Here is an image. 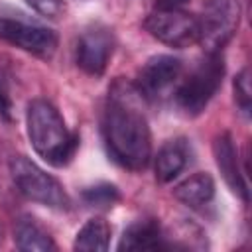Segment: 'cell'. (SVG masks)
I'll return each mask as SVG.
<instances>
[{
	"instance_id": "obj_1",
	"label": "cell",
	"mask_w": 252,
	"mask_h": 252,
	"mask_svg": "<svg viewBox=\"0 0 252 252\" xmlns=\"http://www.w3.org/2000/svg\"><path fill=\"white\" fill-rule=\"evenodd\" d=\"M142 94L132 83L114 81L102 114V136L108 154L126 169L140 171L152 159V134L138 106Z\"/></svg>"
},
{
	"instance_id": "obj_2",
	"label": "cell",
	"mask_w": 252,
	"mask_h": 252,
	"mask_svg": "<svg viewBox=\"0 0 252 252\" xmlns=\"http://www.w3.org/2000/svg\"><path fill=\"white\" fill-rule=\"evenodd\" d=\"M26 130L32 148L49 165L61 167L71 161L79 146L77 134H73L59 110L45 98H33L26 110Z\"/></svg>"
},
{
	"instance_id": "obj_3",
	"label": "cell",
	"mask_w": 252,
	"mask_h": 252,
	"mask_svg": "<svg viewBox=\"0 0 252 252\" xmlns=\"http://www.w3.org/2000/svg\"><path fill=\"white\" fill-rule=\"evenodd\" d=\"M224 77V57L220 51H207L197 67L175 89V104L189 116L201 114Z\"/></svg>"
},
{
	"instance_id": "obj_4",
	"label": "cell",
	"mask_w": 252,
	"mask_h": 252,
	"mask_svg": "<svg viewBox=\"0 0 252 252\" xmlns=\"http://www.w3.org/2000/svg\"><path fill=\"white\" fill-rule=\"evenodd\" d=\"M10 173L18 187V191L28 197L30 201H35L39 205H45L49 209H67L69 207V195L65 193L63 185L43 171L37 163H33L26 156H14L10 159Z\"/></svg>"
},
{
	"instance_id": "obj_5",
	"label": "cell",
	"mask_w": 252,
	"mask_h": 252,
	"mask_svg": "<svg viewBox=\"0 0 252 252\" xmlns=\"http://www.w3.org/2000/svg\"><path fill=\"white\" fill-rule=\"evenodd\" d=\"M240 0H207L199 18V43L207 51H220L240 24Z\"/></svg>"
},
{
	"instance_id": "obj_6",
	"label": "cell",
	"mask_w": 252,
	"mask_h": 252,
	"mask_svg": "<svg viewBox=\"0 0 252 252\" xmlns=\"http://www.w3.org/2000/svg\"><path fill=\"white\" fill-rule=\"evenodd\" d=\"M146 32L171 47H189L199 43V18L185 10H156L144 20Z\"/></svg>"
},
{
	"instance_id": "obj_7",
	"label": "cell",
	"mask_w": 252,
	"mask_h": 252,
	"mask_svg": "<svg viewBox=\"0 0 252 252\" xmlns=\"http://www.w3.org/2000/svg\"><path fill=\"white\" fill-rule=\"evenodd\" d=\"M0 39L33 55L47 57L57 47V33L49 28L0 16Z\"/></svg>"
},
{
	"instance_id": "obj_8",
	"label": "cell",
	"mask_w": 252,
	"mask_h": 252,
	"mask_svg": "<svg viewBox=\"0 0 252 252\" xmlns=\"http://www.w3.org/2000/svg\"><path fill=\"white\" fill-rule=\"evenodd\" d=\"M114 51V35L106 26L87 28L77 41V65L93 77L104 73Z\"/></svg>"
},
{
	"instance_id": "obj_9",
	"label": "cell",
	"mask_w": 252,
	"mask_h": 252,
	"mask_svg": "<svg viewBox=\"0 0 252 252\" xmlns=\"http://www.w3.org/2000/svg\"><path fill=\"white\" fill-rule=\"evenodd\" d=\"M181 73H183L181 59L173 55H154L140 69L134 87L142 96L158 98L181 79Z\"/></svg>"
},
{
	"instance_id": "obj_10",
	"label": "cell",
	"mask_w": 252,
	"mask_h": 252,
	"mask_svg": "<svg viewBox=\"0 0 252 252\" xmlns=\"http://www.w3.org/2000/svg\"><path fill=\"white\" fill-rule=\"evenodd\" d=\"M213 154H215V161L226 181V185L238 193L242 197L244 203H248L250 195H248V183H246V175L240 169V161H238V150L234 146V140L228 132H222L215 138L213 142Z\"/></svg>"
},
{
	"instance_id": "obj_11",
	"label": "cell",
	"mask_w": 252,
	"mask_h": 252,
	"mask_svg": "<svg viewBox=\"0 0 252 252\" xmlns=\"http://www.w3.org/2000/svg\"><path fill=\"white\" fill-rule=\"evenodd\" d=\"M189 161V146L183 138H173V140H167L158 156H156V163H154V169H156V179L159 183H169L173 181L187 165Z\"/></svg>"
},
{
	"instance_id": "obj_12",
	"label": "cell",
	"mask_w": 252,
	"mask_h": 252,
	"mask_svg": "<svg viewBox=\"0 0 252 252\" xmlns=\"http://www.w3.org/2000/svg\"><path fill=\"white\" fill-rule=\"evenodd\" d=\"M163 248H167V242L165 236L161 234L158 220L154 219H146L130 224L118 242V250H163Z\"/></svg>"
},
{
	"instance_id": "obj_13",
	"label": "cell",
	"mask_w": 252,
	"mask_h": 252,
	"mask_svg": "<svg viewBox=\"0 0 252 252\" xmlns=\"http://www.w3.org/2000/svg\"><path fill=\"white\" fill-rule=\"evenodd\" d=\"M173 197L193 209L209 205L215 197V179L205 171L193 173L187 179H183L179 185H175Z\"/></svg>"
},
{
	"instance_id": "obj_14",
	"label": "cell",
	"mask_w": 252,
	"mask_h": 252,
	"mask_svg": "<svg viewBox=\"0 0 252 252\" xmlns=\"http://www.w3.org/2000/svg\"><path fill=\"white\" fill-rule=\"evenodd\" d=\"M14 242L16 248L24 252H49L57 248L49 232L32 217L18 219L14 226Z\"/></svg>"
},
{
	"instance_id": "obj_15",
	"label": "cell",
	"mask_w": 252,
	"mask_h": 252,
	"mask_svg": "<svg viewBox=\"0 0 252 252\" xmlns=\"http://www.w3.org/2000/svg\"><path fill=\"white\" fill-rule=\"evenodd\" d=\"M110 244V224L100 219H89L75 236L73 248L81 252H104Z\"/></svg>"
},
{
	"instance_id": "obj_16",
	"label": "cell",
	"mask_w": 252,
	"mask_h": 252,
	"mask_svg": "<svg viewBox=\"0 0 252 252\" xmlns=\"http://www.w3.org/2000/svg\"><path fill=\"white\" fill-rule=\"evenodd\" d=\"M83 199L91 205V207H112L118 199H120V193L114 185L110 183H98V185H93V187H87L83 191Z\"/></svg>"
},
{
	"instance_id": "obj_17",
	"label": "cell",
	"mask_w": 252,
	"mask_h": 252,
	"mask_svg": "<svg viewBox=\"0 0 252 252\" xmlns=\"http://www.w3.org/2000/svg\"><path fill=\"white\" fill-rule=\"evenodd\" d=\"M250 71L242 69L236 77H234V100L238 104V108L242 110V114L248 118L250 116Z\"/></svg>"
},
{
	"instance_id": "obj_18",
	"label": "cell",
	"mask_w": 252,
	"mask_h": 252,
	"mask_svg": "<svg viewBox=\"0 0 252 252\" xmlns=\"http://www.w3.org/2000/svg\"><path fill=\"white\" fill-rule=\"evenodd\" d=\"M26 4L43 18H57L63 12L61 0H26Z\"/></svg>"
},
{
	"instance_id": "obj_19",
	"label": "cell",
	"mask_w": 252,
	"mask_h": 252,
	"mask_svg": "<svg viewBox=\"0 0 252 252\" xmlns=\"http://www.w3.org/2000/svg\"><path fill=\"white\" fill-rule=\"evenodd\" d=\"M0 114L6 120L12 118V98H10V91H8V81L2 71H0Z\"/></svg>"
},
{
	"instance_id": "obj_20",
	"label": "cell",
	"mask_w": 252,
	"mask_h": 252,
	"mask_svg": "<svg viewBox=\"0 0 252 252\" xmlns=\"http://www.w3.org/2000/svg\"><path fill=\"white\" fill-rule=\"evenodd\" d=\"M189 0H156V10H183Z\"/></svg>"
},
{
	"instance_id": "obj_21",
	"label": "cell",
	"mask_w": 252,
	"mask_h": 252,
	"mask_svg": "<svg viewBox=\"0 0 252 252\" xmlns=\"http://www.w3.org/2000/svg\"><path fill=\"white\" fill-rule=\"evenodd\" d=\"M0 242H2V228H0Z\"/></svg>"
}]
</instances>
